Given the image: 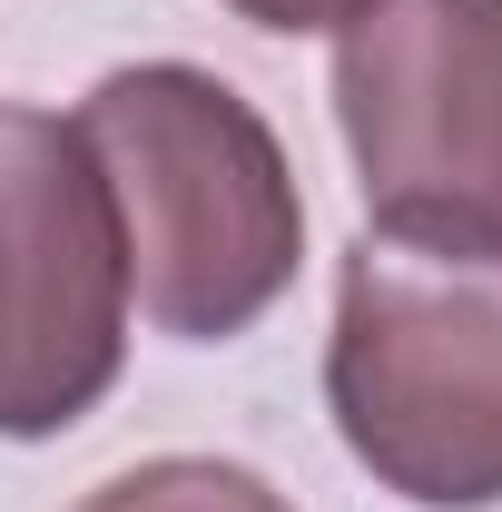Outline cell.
<instances>
[{"instance_id": "obj_4", "label": "cell", "mask_w": 502, "mask_h": 512, "mask_svg": "<svg viewBox=\"0 0 502 512\" xmlns=\"http://www.w3.org/2000/svg\"><path fill=\"white\" fill-rule=\"evenodd\" d=\"M128 365V256L109 188L50 109H0V434H69Z\"/></svg>"}, {"instance_id": "obj_2", "label": "cell", "mask_w": 502, "mask_h": 512, "mask_svg": "<svg viewBox=\"0 0 502 512\" xmlns=\"http://www.w3.org/2000/svg\"><path fill=\"white\" fill-rule=\"evenodd\" d=\"M325 404L345 453L424 512L502 503V247L355 237Z\"/></svg>"}, {"instance_id": "obj_6", "label": "cell", "mask_w": 502, "mask_h": 512, "mask_svg": "<svg viewBox=\"0 0 502 512\" xmlns=\"http://www.w3.org/2000/svg\"><path fill=\"white\" fill-rule=\"evenodd\" d=\"M237 20H256V30H345L365 0H227Z\"/></svg>"}, {"instance_id": "obj_1", "label": "cell", "mask_w": 502, "mask_h": 512, "mask_svg": "<svg viewBox=\"0 0 502 512\" xmlns=\"http://www.w3.org/2000/svg\"><path fill=\"white\" fill-rule=\"evenodd\" d=\"M69 128L119 217L128 306L158 335L227 345L296 286L306 197L286 178L276 128L227 79H207L188 60L109 69L69 109Z\"/></svg>"}, {"instance_id": "obj_5", "label": "cell", "mask_w": 502, "mask_h": 512, "mask_svg": "<svg viewBox=\"0 0 502 512\" xmlns=\"http://www.w3.org/2000/svg\"><path fill=\"white\" fill-rule=\"evenodd\" d=\"M69 512H296L266 473L247 463H217V453H158V463H128L99 493H79Z\"/></svg>"}, {"instance_id": "obj_3", "label": "cell", "mask_w": 502, "mask_h": 512, "mask_svg": "<svg viewBox=\"0 0 502 512\" xmlns=\"http://www.w3.org/2000/svg\"><path fill=\"white\" fill-rule=\"evenodd\" d=\"M335 128L375 237L502 247V0H365L335 30Z\"/></svg>"}]
</instances>
